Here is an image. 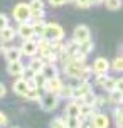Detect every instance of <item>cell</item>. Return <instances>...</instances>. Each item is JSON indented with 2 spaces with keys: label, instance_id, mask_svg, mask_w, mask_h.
Here are the masks:
<instances>
[{
  "label": "cell",
  "instance_id": "3957f363",
  "mask_svg": "<svg viewBox=\"0 0 123 128\" xmlns=\"http://www.w3.org/2000/svg\"><path fill=\"white\" fill-rule=\"evenodd\" d=\"M40 108L44 111H54L59 104V96L58 94H51V93H46V94L40 96Z\"/></svg>",
  "mask_w": 123,
  "mask_h": 128
},
{
  "label": "cell",
  "instance_id": "4fadbf2b",
  "mask_svg": "<svg viewBox=\"0 0 123 128\" xmlns=\"http://www.w3.org/2000/svg\"><path fill=\"white\" fill-rule=\"evenodd\" d=\"M4 56H5L7 62H17V61H20V58H22V52H20L19 46H10V47L5 49Z\"/></svg>",
  "mask_w": 123,
  "mask_h": 128
},
{
  "label": "cell",
  "instance_id": "7402d4cb",
  "mask_svg": "<svg viewBox=\"0 0 123 128\" xmlns=\"http://www.w3.org/2000/svg\"><path fill=\"white\" fill-rule=\"evenodd\" d=\"M30 81L34 83V86H36L37 90H42V88H44V84H46V78L42 76L40 72H37V74H34V78L30 79Z\"/></svg>",
  "mask_w": 123,
  "mask_h": 128
},
{
  "label": "cell",
  "instance_id": "5bb4252c",
  "mask_svg": "<svg viewBox=\"0 0 123 128\" xmlns=\"http://www.w3.org/2000/svg\"><path fill=\"white\" fill-rule=\"evenodd\" d=\"M7 72L10 76H15V78H22V72H24V64L17 61V62H8L7 64Z\"/></svg>",
  "mask_w": 123,
  "mask_h": 128
},
{
  "label": "cell",
  "instance_id": "9a60e30c",
  "mask_svg": "<svg viewBox=\"0 0 123 128\" xmlns=\"http://www.w3.org/2000/svg\"><path fill=\"white\" fill-rule=\"evenodd\" d=\"M27 91H29V84H27V81L22 79V78H17L15 83H14V93L19 94V96H26Z\"/></svg>",
  "mask_w": 123,
  "mask_h": 128
},
{
  "label": "cell",
  "instance_id": "cb8c5ba5",
  "mask_svg": "<svg viewBox=\"0 0 123 128\" xmlns=\"http://www.w3.org/2000/svg\"><path fill=\"white\" fill-rule=\"evenodd\" d=\"M110 69H115L116 72H122V69H123V59H122V56H116V58L111 61V62H110Z\"/></svg>",
  "mask_w": 123,
  "mask_h": 128
},
{
  "label": "cell",
  "instance_id": "484cf974",
  "mask_svg": "<svg viewBox=\"0 0 123 128\" xmlns=\"http://www.w3.org/2000/svg\"><path fill=\"white\" fill-rule=\"evenodd\" d=\"M104 5L108 10H120L122 8V0H104Z\"/></svg>",
  "mask_w": 123,
  "mask_h": 128
},
{
  "label": "cell",
  "instance_id": "83f0119b",
  "mask_svg": "<svg viewBox=\"0 0 123 128\" xmlns=\"http://www.w3.org/2000/svg\"><path fill=\"white\" fill-rule=\"evenodd\" d=\"M72 94V86L71 84H62V88H61V91H59V94L58 96H62V98H71Z\"/></svg>",
  "mask_w": 123,
  "mask_h": 128
},
{
  "label": "cell",
  "instance_id": "5b68a950",
  "mask_svg": "<svg viewBox=\"0 0 123 128\" xmlns=\"http://www.w3.org/2000/svg\"><path fill=\"white\" fill-rule=\"evenodd\" d=\"M90 39H91V30L88 26H78L72 30V42H76L78 46L90 40Z\"/></svg>",
  "mask_w": 123,
  "mask_h": 128
},
{
  "label": "cell",
  "instance_id": "4dcf8cb0",
  "mask_svg": "<svg viewBox=\"0 0 123 128\" xmlns=\"http://www.w3.org/2000/svg\"><path fill=\"white\" fill-rule=\"evenodd\" d=\"M94 96H96V94H93V91H91V93H88V94L84 96L81 101H83L84 104H88V106H93V103H94Z\"/></svg>",
  "mask_w": 123,
  "mask_h": 128
},
{
  "label": "cell",
  "instance_id": "7a4b0ae2",
  "mask_svg": "<svg viewBox=\"0 0 123 128\" xmlns=\"http://www.w3.org/2000/svg\"><path fill=\"white\" fill-rule=\"evenodd\" d=\"M12 15H14V19L17 20L19 24L29 22V19H30V10H29V5H27V4H24V2L17 4V5L12 8Z\"/></svg>",
  "mask_w": 123,
  "mask_h": 128
},
{
  "label": "cell",
  "instance_id": "e0dca14e",
  "mask_svg": "<svg viewBox=\"0 0 123 128\" xmlns=\"http://www.w3.org/2000/svg\"><path fill=\"white\" fill-rule=\"evenodd\" d=\"M40 74L46 78V79H52V78L58 76V68H56V64H44L42 66V71H40Z\"/></svg>",
  "mask_w": 123,
  "mask_h": 128
},
{
  "label": "cell",
  "instance_id": "f546056e",
  "mask_svg": "<svg viewBox=\"0 0 123 128\" xmlns=\"http://www.w3.org/2000/svg\"><path fill=\"white\" fill-rule=\"evenodd\" d=\"M51 128H66L64 118H54L51 122Z\"/></svg>",
  "mask_w": 123,
  "mask_h": 128
},
{
  "label": "cell",
  "instance_id": "ab89813d",
  "mask_svg": "<svg viewBox=\"0 0 123 128\" xmlns=\"http://www.w3.org/2000/svg\"><path fill=\"white\" fill-rule=\"evenodd\" d=\"M68 2H76V0H68Z\"/></svg>",
  "mask_w": 123,
  "mask_h": 128
},
{
  "label": "cell",
  "instance_id": "ffe728a7",
  "mask_svg": "<svg viewBox=\"0 0 123 128\" xmlns=\"http://www.w3.org/2000/svg\"><path fill=\"white\" fill-rule=\"evenodd\" d=\"M93 49H94V44H93V40H86V42H83V44H79L78 46V51H79V54H83L84 58L88 56V54H91L93 52Z\"/></svg>",
  "mask_w": 123,
  "mask_h": 128
},
{
  "label": "cell",
  "instance_id": "30bf717a",
  "mask_svg": "<svg viewBox=\"0 0 123 128\" xmlns=\"http://www.w3.org/2000/svg\"><path fill=\"white\" fill-rule=\"evenodd\" d=\"M91 90H93L91 83H79V84H76V86L72 88L71 98L72 100H83L88 93H91Z\"/></svg>",
  "mask_w": 123,
  "mask_h": 128
},
{
  "label": "cell",
  "instance_id": "d590c367",
  "mask_svg": "<svg viewBox=\"0 0 123 128\" xmlns=\"http://www.w3.org/2000/svg\"><path fill=\"white\" fill-rule=\"evenodd\" d=\"M68 2V0H49V4H51L52 7H62Z\"/></svg>",
  "mask_w": 123,
  "mask_h": 128
},
{
  "label": "cell",
  "instance_id": "f1b7e54d",
  "mask_svg": "<svg viewBox=\"0 0 123 128\" xmlns=\"http://www.w3.org/2000/svg\"><path fill=\"white\" fill-rule=\"evenodd\" d=\"M106 103H108L106 96H94V103H93V108L98 110V108H101V106H104Z\"/></svg>",
  "mask_w": 123,
  "mask_h": 128
},
{
  "label": "cell",
  "instance_id": "d6986e66",
  "mask_svg": "<svg viewBox=\"0 0 123 128\" xmlns=\"http://www.w3.org/2000/svg\"><path fill=\"white\" fill-rule=\"evenodd\" d=\"M108 101L111 103V104H115V106H120L123 101V94H122V90H113L110 91V94H108V98H106Z\"/></svg>",
  "mask_w": 123,
  "mask_h": 128
},
{
  "label": "cell",
  "instance_id": "60d3db41",
  "mask_svg": "<svg viewBox=\"0 0 123 128\" xmlns=\"http://www.w3.org/2000/svg\"><path fill=\"white\" fill-rule=\"evenodd\" d=\"M14 128H17V126H14Z\"/></svg>",
  "mask_w": 123,
  "mask_h": 128
},
{
  "label": "cell",
  "instance_id": "f35d334b",
  "mask_svg": "<svg viewBox=\"0 0 123 128\" xmlns=\"http://www.w3.org/2000/svg\"><path fill=\"white\" fill-rule=\"evenodd\" d=\"M5 49H7V47L2 44V42H0V54H4V52H5Z\"/></svg>",
  "mask_w": 123,
  "mask_h": 128
},
{
  "label": "cell",
  "instance_id": "8fae6325",
  "mask_svg": "<svg viewBox=\"0 0 123 128\" xmlns=\"http://www.w3.org/2000/svg\"><path fill=\"white\" fill-rule=\"evenodd\" d=\"M61 88H62V81L59 76H56L52 79H46V84L42 90H46V93H51V94H59Z\"/></svg>",
  "mask_w": 123,
  "mask_h": 128
},
{
  "label": "cell",
  "instance_id": "e575fe53",
  "mask_svg": "<svg viewBox=\"0 0 123 128\" xmlns=\"http://www.w3.org/2000/svg\"><path fill=\"white\" fill-rule=\"evenodd\" d=\"M7 125H8V118H7V115L4 111H0V128L7 126Z\"/></svg>",
  "mask_w": 123,
  "mask_h": 128
},
{
  "label": "cell",
  "instance_id": "4316f807",
  "mask_svg": "<svg viewBox=\"0 0 123 128\" xmlns=\"http://www.w3.org/2000/svg\"><path fill=\"white\" fill-rule=\"evenodd\" d=\"M27 100H30V101H37L39 103L40 100V90H29L27 91V94H26Z\"/></svg>",
  "mask_w": 123,
  "mask_h": 128
},
{
  "label": "cell",
  "instance_id": "d4e9b609",
  "mask_svg": "<svg viewBox=\"0 0 123 128\" xmlns=\"http://www.w3.org/2000/svg\"><path fill=\"white\" fill-rule=\"evenodd\" d=\"M113 120H115V125L116 128H123V120H122V108L116 106L115 111H113Z\"/></svg>",
  "mask_w": 123,
  "mask_h": 128
},
{
  "label": "cell",
  "instance_id": "ba28073f",
  "mask_svg": "<svg viewBox=\"0 0 123 128\" xmlns=\"http://www.w3.org/2000/svg\"><path fill=\"white\" fill-rule=\"evenodd\" d=\"M110 126V118L104 113H94L90 118V128H108Z\"/></svg>",
  "mask_w": 123,
  "mask_h": 128
},
{
  "label": "cell",
  "instance_id": "603a6c76",
  "mask_svg": "<svg viewBox=\"0 0 123 128\" xmlns=\"http://www.w3.org/2000/svg\"><path fill=\"white\" fill-rule=\"evenodd\" d=\"M66 128H79L81 126V118H72V116H68L64 118Z\"/></svg>",
  "mask_w": 123,
  "mask_h": 128
},
{
  "label": "cell",
  "instance_id": "ac0fdd59",
  "mask_svg": "<svg viewBox=\"0 0 123 128\" xmlns=\"http://www.w3.org/2000/svg\"><path fill=\"white\" fill-rule=\"evenodd\" d=\"M64 113L66 116H72V118H79V104L74 100H72L71 103H68L64 108Z\"/></svg>",
  "mask_w": 123,
  "mask_h": 128
},
{
  "label": "cell",
  "instance_id": "7c38bea8",
  "mask_svg": "<svg viewBox=\"0 0 123 128\" xmlns=\"http://www.w3.org/2000/svg\"><path fill=\"white\" fill-rule=\"evenodd\" d=\"M15 36H19L22 40H29V39H34V30L32 26L29 22H24V24H19L17 30H15Z\"/></svg>",
  "mask_w": 123,
  "mask_h": 128
},
{
  "label": "cell",
  "instance_id": "52a82bcc",
  "mask_svg": "<svg viewBox=\"0 0 123 128\" xmlns=\"http://www.w3.org/2000/svg\"><path fill=\"white\" fill-rule=\"evenodd\" d=\"M91 71H93V74H108V71H110V61L106 58H96L94 59V62L90 66Z\"/></svg>",
  "mask_w": 123,
  "mask_h": 128
},
{
  "label": "cell",
  "instance_id": "8d00e7d4",
  "mask_svg": "<svg viewBox=\"0 0 123 128\" xmlns=\"http://www.w3.org/2000/svg\"><path fill=\"white\" fill-rule=\"evenodd\" d=\"M5 93H7L5 84H2V83H0V98H4V96H5Z\"/></svg>",
  "mask_w": 123,
  "mask_h": 128
},
{
  "label": "cell",
  "instance_id": "1f68e13d",
  "mask_svg": "<svg viewBox=\"0 0 123 128\" xmlns=\"http://www.w3.org/2000/svg\"><path fill=\"white\" fill-rule=\"evenodd\" d=\"M34 72L32 69H29V68H24V72H22V79H26V81H29V79H32L34 78Z\"/></svg>",
  "mask_w": 123,
  "mask_h": 128
},
{
  "label": "cell",
  "instance_id": "2e32d148",
  "mask_svg": "<svg viewBox=\"0 0 123 128\" xmlns=\"http://www.w3.org/2000/svg\"><path fill=\"white\" fill-rule=\"evenodd\" d=\"M15 37H17V36H15V29H12L10 26L0 30V42H2V44H5V42H12Z\"/></svg>",
  "mask_w": 123,
  "mask_h": 128
},
{
  "label": "cell",
  "instance_id": "d6a6232c",
  "mask_svg": "<svg viewBox=\"0 0 123 128\" xmlns=\"http://www.w3.org/2000/svg\"><path fill=\"white\" fill-rule=\"evenodd\" d=\"M5 27H8V17L5 14H0V30L5 29Z\"/></svg>",
  "mask_w": 123,
  "mask_h": 128
},
{
  "label": "cell",
  "instance_id": "9c48e42d",
  "mask_svg": "<svg viewBox=\"0 0 123 128\" xmlns=\"http://www.w3.org/2000/svg\"><path fill=\"white\" fill-rule=\"evenodd\" d=\"M20 47V52L22 56H27V58H36L37 56V40L34 39H29V40H24Z\"/></svg>",
  "mask_w": 123,
  "mask_h": 128
},
{
  "label": "cell",
  "instance_id": "277c9868",
  "mask_svg": "<svg viewBox=\"0 0 123 128\" xmlns=\"http://www.w3.org/2000/svg\"><path fill=\"white\" fill-rule=\"evenodd\" d=\"M84 68H86V62H79V61H72V59H69V61L64 64V72L69 78H72V79H78L79 72H81Z\"/></svg>",
  "mask_w": 123,
  "mask_h": 128
},
{
  "label": "cell",
  "instance_id": "836d02e7",
  "mask_svg": "<svg viewBox=\"0 0 123 128\" xmlns=\"http://www.w3.org/2000/svg\"><path fill=\"white\" fill-rule=\"evenodd\" d=\"M76 5L79 8H90L91 4H90V0H76Z\"/></svg>",
  "mask_w": 123,
  "mask_h": 128
},
{
  "label": "cell",
  "instance_id": "44dd1931",
  "mask_svg": "<svg viewBox=\"0 0 123 128\" xmlns=\"http://www.w3.org/2000/svg\"><path fill=\"white\" fill-rule=\"evenodd\" d=\"M42 66H44V62H42V59H40V58H30V62H29L27 68H29V69H32L34 72L37 74V72L42 71Z\"/></svg>",
  "mask_w": 123,
  "mask_h": 128
},
{
  "label": "cell",
  "instance_id": "6da1fadb",
  "mask_svg": "<svg viewBox=\"0 0 123 128\" xmlns=\"http://www.w3.org/2000/svg\"><path fill=\"white\" fill-rule=\"evenodd\" d=\"M42 39H47L49 42H58L64 39V29L59 24H46L44 32H42Z\"/></svg>",
  "mask_w": 123,
  "mask_h": 128
},
{
  "label": "cell",
  "instance_id": "8992f818",
  "mask_svg": "<svg viewBox=\"0 0 123 128\" xmlns=\"http://www.w3.org/2000/svg\"><path fill=\"white\" fill-rule=\"evenodd\" d=\"M94 84H98L100 88H103V90H106L110 93V91H113L116 88V78L106 76V74H98L96 79H94Z\"/></svg>",
  "mask_w": 123,
  "mask_h": 128
},
{
  "label": "cell",
  "instance_id": "74e56055",
  "mask_svg": "<svg viewBox=\"0 0 123 128\" xmlns=\"http://www.w3.org/2000/svg\"><path fill=\"white\" fill-rule=\"evenodd\" d=\"M104 0H90V4L91 5H93V4H94V5H98V4H103Z\"/></svg>",
  "mask_w": 123,
  "mask_h": 128
}]
</instances>
